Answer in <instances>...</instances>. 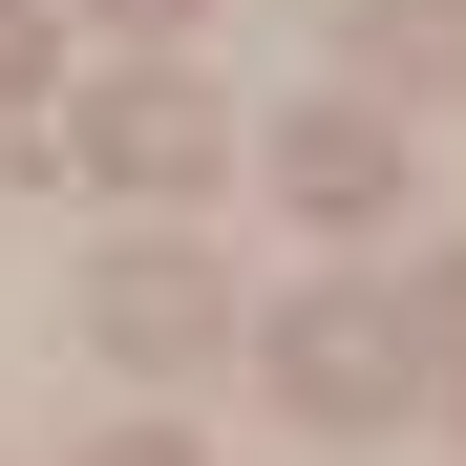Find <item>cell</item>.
<instances>
[{
  "instance_id": "obj_1",
  "label": "cell",
  "mask_w": 466,
  "mask_h": 466,
  "mask_svg": "<svg viewBox=\"0 0 466 466\" xmlns=\"http://www.w3.org/2000/svg\"><path fill=\"white\" fill-rule=\"evenodd\" d=\"M22 170H86V191H212V170H233V127L170 86V64H127V86H64V127L22 148Z\"/></svg>"
},
{
  "instance_id": "obj_2",
  "label": "cell",
  "mask_w": 466,
  "mask_h": 466,
  "mask_svg": "<svg viewBox=\"0 0 466 466\" xmlns=\"http://www.w3.org/2000/svg\"><path fill=\"white\" fill-rule=\"evenodd\" d=\"M255 360H276V403H297V424H381V403L424 381V319H403V297H276Z\"/></svg>"
},
{
  "instance_id": "obj_3",
  "label": "cell",
  "mask_w": 466,
  "mask_h": 466,
  "mask_svg": "<svg viewBox=\"0 0 466 466\" xmlns=\"http://www.w3.org/2000/svg\"><path fill=\"white\" fill-rule=\"evenodd\" d=\"M86 339H106L127 381H191V360H233V276H212V255H106V276H86Z\"/></svg>"
},
{
  "instance_id": "obj_4",
  "label": "cell",
  "mask_w": 466,
  "mask_h": 466,
  "mask_svg": "<svg viewBox=\"0 0 466 466\" xmlns=\"http://www.w3.org/2000/svg\"><path fill=\"white\" fill-rule=\"evenodd\" d=\"M276 191L319 212V233H360V212H403V127H381V106H297V127H276Z\"/></svg>"
},
{
  "instance_id": "obj_5",
  "label": "cell",
  "mask_w": 466,
  "mask_h": 466,
  "mask_svg": "<svg viewBox=\"0 0 466 466\" xmlns=\"http://www.w3.org/2000/svg\"><path fill=\"white\" fill-rule=\"evenodd\" d=\"M339 64H360V86H403V106H466V0H360Z\"/></svg>"
},
{
  "instance_id": "obj_6",
  "label": "cell",
  "mask_w": 466,
  "mask_h": 466,
  "mask_svg": "<svg viewBox=\"0 0 466 466\" xmlns=\"http://www.w3.org/2000/svg\"><path fill=\"white\" fill-rule=\"evenodd\" d=\"M0 86H43V0H0Z\"/></svg>"
},
{
  "instance_id": "obj_7",
  "label": "cell",
  "mask_w": 466,
  "mask_h": 466,
  "mask_svg": "<svg viewBox=\"0 0 466 466\" xmlns=\"http://www.w3.org/2000/svg\"><path fill=\"white\" fill-rule=\"evenodd\" d=\"M86 22H127V43H170V22H191V0H86Z\"/></svg>"
},
{
  "instance_id": "obj_8",
  "label": "cell",
  "mask_w": 466,
  "mask_h": 466,
  "mask_svg": "<svg viewBox=\"0 0 466 466\" xmlns=\"http://www.w3.org/2000/svg\"><path fill=\"white\" fill-rule=\"evenodd\" d=\"M106 466H191V445H170V424H127V445H106Z\"/></svg>"
}]
</instances>
